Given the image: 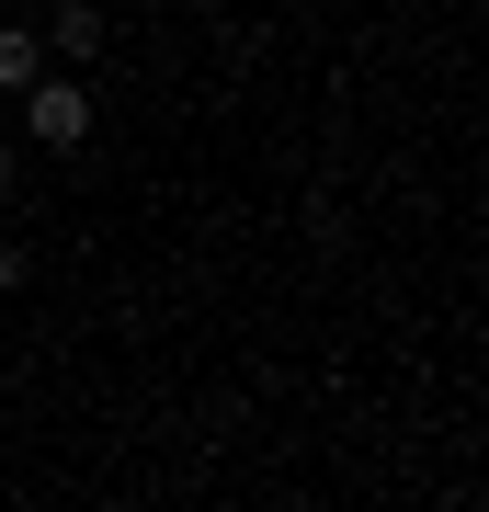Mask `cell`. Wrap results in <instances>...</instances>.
<instances>
[{
	"label": "cell",
	"instance_id": "cell-1",
	"mask_svg": "<svg viewBox=\"0 0 489 512\" xmlns=\"http://www.w3.org/2000/svg\"><path fill=\"white\" fill-rule=\"evenodd\" d=\"M23 137H35V148H80L91 137V92H80L69 69H35V80H23Z\"/></svg>",
	"mask_w": 489,
	"mask_h": 512
},
{
	"label": "cell",
	"instance_id": "cell-2",
	"mask_svg": "<svg viewBox=\"0 0 489 512\" xmlns=\"http://www.w3.org/2000/svg\"><path fill=\"white\" fill-rule=\"evenodd\" d=\"M46 57L91 69V57H103V0H57V23H46Z\"/></svg>",
	"mask_w": 489,
	"mask_h": 512
},
{
	"label": "cell",
	"instance_id": "cell-3",
	"mask_svg": "<svg viewBox=\"0 0 489 512\" xmlns=\"http://www.w3.org/2000/svg\"><path fill=\"white\" fill-rule=\"evenodd\" d=\"M35 69H46V35L35 23H0V92H23Z\"/></svg>",
	"mask_w": 489,
	"mask_h": 512
},
{
	"label": "cell",
	"instance_id": "cell-4",
	"mask_svg": "<svg viewBox=\"0 0 489 512\" xmlns=\"http://www.w3.org/2000/svg\"><path fill=\"white\" fill-rule=\"evenodd\" d=\"M23 285V251H12V239H0V296H12Z\"/></svg>",
	"mask_w": 489,
	"mask_h": 512
},
{
	"label": "cell",
	"instance_id": "cell-5",
	"mask_svg": "<svg viewBox=\"0 0 489 512\" xmlns=\"http://www.w3.org/2000/svg\"><path fill=\"white\" fill-rule=\"evenodd\" d=\"M0 194H12V137H0Z\"/></svg>",
	"mask_w": 489,
	"mask_h": 512
}]
</instances>
